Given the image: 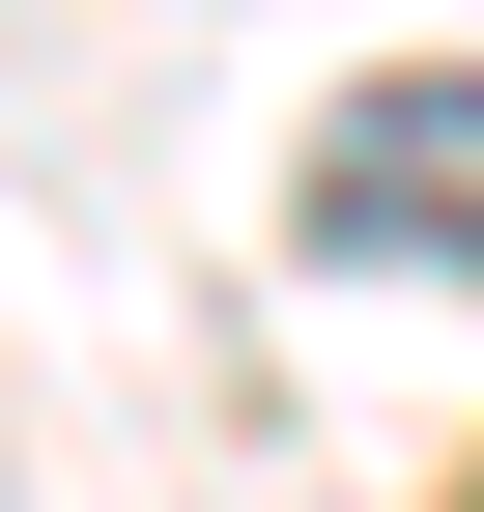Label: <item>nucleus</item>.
<instances>
[{"label":"nucleus","instance_id":"f257e3e1","mask_svg":"<svg viewBox=\"0 0 484 512\" xmlns=\"http://www.w3.org/2000/svg\"><path fill=\"white\" fill-rule=\"evenodd\" d=\"M285 228L342 285H484V57H371L314 114V171H285Z\"/></svg>","mask_w":484,"mask_h":512}]
</instances>
